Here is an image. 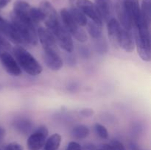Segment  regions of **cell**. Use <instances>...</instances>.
<instances>
[{
  "label": "cell",
  "instance_id": "obj_1",
  "mask_svg": "<svg viewBox=\"0 0 151 150\" xmlns=\"http://www.w3.org/2000/svg\"><path fill=\"white\" fill-rule=\"evenodd\" d=\"M134 41L137 52L142 60L150 62L151 60L150 28L139 23L133 26Z\"/></svg>",
  "mask_w": 151,
  "mask_h": 150
},
{
  "label": "cell",
  "instance_id": "obj_2",
  "mask_svg": "<svg viewBox=\"0 0 151 150\" xmlns=\"http://www.w3.org/2000/svg\"><path fill=\"white\" fill-rule=\"evenodd\" d=\"M16 60L21 69L31 76H37L42 72L43 68L38 60L22 46H16L13 48Z\"/></svg>",
  "mask_w": 151,
  "mask_h": 150
},
{
  "label": "cell",
  "instance_id": "obj_3",
  "mask_svg": "<svg viewBox=\"0 0 151 150\" xmlns=\"http://www.w3.org/2000/svg\"><path fill=\"white\" fill-rule=\"evenodd\" d=\"M10 18L11 24L24 43L32 46H36L38 43V38L35 24L30 21L19 19L13 13H11Z\"/></svg>",
  "mask_w": 151,
  "mask_h": 150
},
{
  "label": "cell",
  "instance_id": "obj_4",
  "mask_svg": "<svg viewBox=\"0 0 151 150\" xmlns=\"http://www.w3.org/2000/svg\"><path fill=\"white\" fill-rule=\"evenodd\" d=\"M60 16L62 24L72 37H74L78 42L84 43L87 41L88 36L86 32L83 28V26H80L75 22L68 9H62L60 10Z\"/></svg>",
  "mask_w": 151,
  "mask_h": 150
},
{
  "label": "cell",
  "instance_id": "obj_5",
  "mask_svg": "<svg viewBox=\"0 0 151 150\" xmlns=\"http://www.w3.org/2000/svg\"><path fill=\"white\" fill-rule=\"evenodd\" d=\"M50 32L52 34L56 42L58 44L60 48L68 53H72L73 51L74 44L72 35L69 34L61 22Z\"/></svg>",
  "mask_w": 151,
  "mask_h": 150
},
{
  "label": "cell",
  "instance_id": "obj_6",
  "mask_svg": "<svg viewBox=\"0 0 151 150\" xmlns=\"http://www.w3.org/2000/svg\"><path fill=\"white\" fill-rule=\"evenodd\" d=\"M39 9L44 16V23L49 31H51L61 22L57 11L52 4L47 0H42L40 3Z\"/></svg>",
  "mask_w": 151,
  "mask_h": 150
},
{
  "label": "cell",
  "instance_id": "obj_7",
  "mask_svg": "<svg viewBox=\"0 0 151 150\" xmlns=\"http://www.w3.org/2000/svg\"><path fill=\"white\" fill-rule=\"evenodd\" d=\"M49 131L47 126H41L32 132L27 141L28 150H41L47 139Z\"/></svg>",
  "mask_w": 151,
  "mask_h": 150
},
{
  "label": "cell",
  "instance_id": "obj_8",
  "mask_svg": "<svg viewBox=\"0 0 151 150\" xmlns=\"http://www.w3.org/2000/svg\"><path fill=\"white\" fill-rule=\"evenodd\" d=\"M38 38L44 49V52L58 53L57 42L52 34L47 29L39 27L37 30Z\"/></svg>",
  "mask_w": 151,
  "mask_h": 150
},
{
  "label": "cell",
  "instance_id": "obj_9",
  "mask_svg": "<svg viewBox=\"0 0 151 150\" xmlns=\"http://www.w3.org/2000/svg\"><path fill=\"white\" fill-rule=\"evenodd\" d=\"M76 4L77 7L83 12L86 16L89 18L90 20L103 26V21L94 3L90 0H77Z\"/></svg>",
  "mask_w": 151,
  "mask_h": 150
},
{
  "label": "cell",
  "instance_id": "obj_10",
  "mask_svg": "<svg viewBox=\"0 0 151 150\" xmlns=\"http://www.w3.org/2000/svg\"><path fill=\"white\" fill-rule=\"evenodd\" d=\"M0 60L1 64L4 68L6 71L13 76H20L22 74V69L18 64L16 59L10 54V53L4 51L0 54Z\"/></svg>",
  "mask_w": 151,
  "mask_h": 150
},
{
  "label": "cell",
  "instance_id": "obj_11",
  "mask_svg": "<svg viewBox=\"0 0 151 150\" xmlns=\"http://www.w3.org/2000/svg\"><path fill=\"white\" fill-rule=\"evenodd\" d=\"M114 10L117 16V21L122 28L128 30H132V24L131 19L125 10L122 0H114L113 2Z\"/></svg>",
  "mask_w": 151,
  "mask_h": 150
},
{
  "label": "cell",
  "instance_id": "obj_12",
  "mask_svg": "<svg viewBox=\"0 0 151 150\" xmlns=\"http://www.w3.org/2000/svg\"><path fill=\"white\" fill-rule=\"evenodd\" d=\"M0 34L5 36L16 44H24L22 38L19 36L18 32L13 27L11 22H9L0 16Z\"/></svg>",
  "mask_w": 151,
  "mask_h": 150
},
{
  "label": "cell",
  "instance_id": "obj_13",
  "mask_svg": "<svg viewBox=\"0 0 151 150\" xmlns=\"http://www.w3.org/2000/svg\"><path fill=\"white\" fill-rule=\"evenodd\" d=\"M125 10L131 19L133 26L140 21V5L139 0H122Z\"/></svg>",
  "mask_w": 151,
  "mask_h": 150
},
{
  "label": "cell",
  "instance_id": "obj_14",
  "mask_svg": "<svg viewBox=\"0 0 151 150\" xmlns=\"http://www.w3.org/2000/svg\"><path fill=\"white\" fill-rule=\"evenodd\" d=\"M94 4L100 13L103 21L108 22L113 18L114 7L111 0H95Z\"/></svg>",
  "mask_w": 151,
  "mask_h": 150
},
{
  "label": "cell",
  "instance_id": "obj_15",
  "mask_svg": "<svg viewBox=\"0 0 151 150\" xmlns=\"http://www.w3.org/2000/svg\"><path fill=\"white\" fill-rule=\"evenodd\" d=\"M108 24V33L109 37L114 46L116 47H119V41L120 38L121 32H122V27L117 19L115 18H112L111 20L107 22Z\"/></svg>",
  "mask_w": 151,
  "mask_h": 150
},
{
  "label": "cell",
  "instance_id": "obj_16",
  "mask_svg": "<svg viewBox=\"0 0 151 150\" xmlns=\"http://www.w3.org/2000/svg\"><path fill=\"white\" fill-rule=\"evenodd\" d=\"M119 47L126 52L131 53L134 51L135 49V41L132 31L122 28L119 41Z\"/></svg>",
  "mask_w": 151,
  "mask_h": 150
},
{
  "label": "cell",
  "instance_id": "obj_17",
  "mask_svg": "<svg viewBox=\"0 0 151 150\" xmlns=\"http://www.w3.org/2000/svg\"><path fill=\"white\" fill-rule=\"evenodd\" d=\"M44 60L47 67L52 71H59L63 66V60L58 53L44 52Z\"/></svg>",
  "mask_w": 151,
  "mask_h": 150
},
{
  "label": "cell",
  "instance_id": "obj_18",
  "mask_svg": "<svg viewBox=\"0 0 151 150\" xmlns=\"http://www.w3.org/2000/svg\"><path fill=\"white\" fill-rule=\"evenodd\" d=\"M139 23L150 28L151 24V0H142L140 7Z\"/></svg>",
  "mask_w": 151,
  "mask_h": 150
},
{
  "label": "cell",
  "instance_id": "obj_19",
  "mask_svg": "<svg viewBox=\"0 0 151 150\" xmlns=\"http://www.w3.org/2000/svg\"><path fill=\"white\" fill-rule=\"evenodd\" d=\"M62 137L60 134L55 133L48 138L44 146V150H58L60 146Z\"/></svg>",
  "mask_w": 151,
  "mask_h": 150
},
{
  "label": "cell",
  "instance_id": "obj_20",
  "mask_svg": "<svg viewBox=\"0 0 151 150\" xmlns=\"http://www.w3.org/2000/svg\"><path fill=\"white\" fill-rule=\"evenodd\" d=\"M90 129L86 125L79 124L75 126L72 130V135L74 138L78 140L85 139L89 135Z\"/></svg>",
  "mask_w": 151,
  "mask_h": 150
},
{
  "label": "cell",
  "instance_id": "obj_21",
  "mask_svg": "<svg viewBox=\"0 0 151 150\" xmlns=\"http://www.w3.org/2000/svg\"><path fill=\"white\" fill-rule=\"evenodd\" d=\"M69 13H70L71 16L73 18L74 20L78 24H79L80 26H86L87 22H88V19L87 17L83 14V12H81L78 7H72L69 10Z\"/></svg>",
  "mask_w": 151,
  "mask_h": 150
},
{
  "label": "cell",
  "instance_id": "obj_22",
  "mask_svg": "<svg viewBox=\"0 0 151 150\" xmlns=\"http://www.w3.org/2000/svg\"><path fill=\"white\" fill-rule=\"evenodd\" d=\"M87 30H88V34L91 38L97 40L99 39L102 37V26L100 25L97 24L95 22L90 20L89 21L87 22Z\"/></svg>",
  "mask_w": 151,
  "mask_h": 150
},
{
  "label": "cell",
  "instance_id": "obj_23",
  "mask_svg": "<svg viewBox=\"0 0 151 150\" xmlns=\"http://www.w3.org/2000/svg\"><path fill=\"white\" fill-rule=\"evenodd\" d=\"M29 16H30L31 21L35 25H36L39 22L44 21V13L39 8H37V7H31Z\"/></svg>",
  "mask_w": 151,
  "mask_h": 150
},
{
  "label": "cell",
  "instance_id": "obj_24",
  "mask_svg": "<svg viewBox=\"0 0 151 150\" xmlns=\"http://www.w3.org/2000/svg\"><path fill=\"white\" fill-rule=\"evenodd\" d=\"M15 127L22 133H27L29 132V131L32 127V124L27 119H20L15 122Z\"/></svg>",
  "mask_w": 151,
  "mask_h": 150
},
{
  "label": "cell",
  "instance_id": "obj_25",
  "mask_svg": "<svg viewBox=\"0 0 151 150\" xmlns=\"http://www.w3.org/2000/svg\"><path fill=\"white\" fill-rule=\"evenodd\" d=\"M94 129L97 135L102 139H107L109 138V132L105 126L99 123H96L94 125Z\"/></svg>",
  "mask_w": 151,
  "mask_h": 150
},
{
  "label": "cell",
  "instance_id": "obj_26",
  "mask_svg": "<svg viewBox=\"0 0 151 150\" xmlns=\"http://www.w3.org/2000/svg\"><path fill=\"white\" fill-rule=\"evenodd\" d=\"M97 42L96 43V49H97V52L101 53V54L106 52L108 49V45L106 43V41H103L102 37L99 38V39H97Z\"/></svg>",
  "mask_w": 151,
  "mask_h": 150
},
{
  "label": "cell",
  "instance_id": "obj_27",
  "mask_svg": "<svg viewBox=\"0 0 151 150\" xmlns=\"http://www.w3.org/2000/svg\"><path fill=\"white\" fill-rule=\"evenodd\" d=\"M66 150H82V146L75 141H71L67 145Z\"/></svg>",
  "mask_w": 151,
  "mask_h": 150
},
{
  "label": "cell",
  "instance_id": "obj_28",
  "mask_svg": "<svg viewBox=\"0 0 151 150\" xmlns=\"http://www.w3.org/2000/svg\"><path fill=\"white\" fill-rule=\"evenodd\" d=\"M111 145L113 147L114 150H126L123 144L119 141H116V140L113 141L111 142Z\"/></svg>",
  "mask_w": 151,
  "mask_h": 150
},
{
  "label": "cell",
  "instance_id": "obj_29",
  "mask_svg": "<svg viewBox=\"0 0 151 150\" xmlns=\"http://www.w3.org/2000/svg\"><path fill=\"white\" fill-rule=\"evenodd\" d=\"M5 150H24L23 147L16 142H13L9 144L5 147Z\"/></svg>",
  "mask_w": 151,
  "mask_h": 150
},
{
  "label": "cell",
  "instance_id": "obj_30",
  "mask_svg": "<svg viewBox=\"0 0 151 150\" xmlns=\"http://www.w3.org/2000/svg\"><path fill=\"white\" fill-rule=\"evenodd\" d=\"M0 48H4L5 49H10V44L7 39L4 38L3 35L0 34Z\"/></svg>",
  "mask_w": 151,
  "mask_h": 150
},
{
  "label": "cell",
  "instance_id": "obj_31",
  "mask_svg": "<svg viewBox=\"0 0 151 150\" xmlns=\"http://www.w3.org/2000/svg\"><path fill=\"white\" fill-rule=\"evenodd\" d=\"M80 114L84 117H91L94 114V110L91 108H84L80 111Z\"/></svg>",
  "mask_w": 151,
  "mask_h": 150
},
{
  "label": "cell",
  "instance_id": "obj_32",
  "mask_svg": "<svg viewBox=\"0 0 151 150\" xmlns=\"http://www.w3.org/2000/svg\"><path fill=\"white\" fill-rule=\"evenodd\" d=\"M82 150H97V148L94 144H87L84 146L83 148H82Z\"/></svg>",
  "mask_w": 151,
  "mask_h": 150
},
{
  "label": "cell",
  "instance_id": "obj_33",
  "mask_svg": "<svg viewBox=\"0 0 151 150\" xmlns=\"http://www.w3.org/2000/svg\"><path fill=\"white\" fill-rule=\"evenodd\" d=\"M98 150H114V149H113V147L111 146V144H102L101 146L98 149Z\"/></svg>",
  "mask_w": 151,
  "mask_h": 150
},
{
  "label": "cell",
  "instance_id": "obj_34",
  "mask_svg": "<svg viewBox=\"0 0 151 150\" xmlns=\"http://www.w3.org/2000/svg\"><path fill=\"white\" fill-rule=\"evenodd\" d=\"M11 1V0H0V9H3Z\"/></svg>",
  "mask_w": 151,
  "mask_h": 150
},
{
  "label": "cell",
  "instance_id": "obj_35",
  "mask_svg": "<svg viewBox=\"0 0 151 150\" xmlns=\"http://www.w3.org/2000/svg\"><path fill=\"white\" fill-rule=\"evenodd\" d=\"M0 54H1V52H0Z\"/></svg>",
  "mask_w": 151,
  "mask_h": 150
},
{
  "label": "cell",
  "instance_id": "obj_36",
  "mask_svg": "<svg viewBox=\"0 0 151 150\" xmlns=\"http://www.w3.org/2000/svg\"><path fill=\"white\" fill-rule=\"evenodd\" d=\"M0 150H1V149H0Z\"/></svg>",
  "mask_w": 151,
  "mask_h": 150
},
{
  "label": "cell",
  "instance_id": "obj_37",
  "mask_svg": "<svg viewBox=\"0 0 151 150\" xmlns=\"http://www.w3.org/2000/svg\"><path fill=\"white\" fill-rule=\"evenodd\" d=\"M97 150H98V149H97Z\"/></svg>",
  "mask_w": 151,
  "mask_h": 150
}]
</instances>
